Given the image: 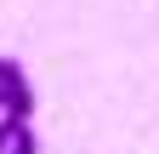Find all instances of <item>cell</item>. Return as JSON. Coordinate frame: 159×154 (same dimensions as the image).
<instances>
[{
    "mask_svg": "<svg viewBox=\"0 0 159 154\" xmlns=\"http://www.w3.org/2000/svg\"><path fill=\"white\" fill-rule=\"evenodd\" d=\"M0 114H11V120H29V114H34L29 80H23V86H0Z\"/></svg>",
    "mask_w": 159,
    "mask_h": 154,
    "instance_id": "6da1fadb",
    "label": "cell"
},
{
    "mask_svg": "<svg viewBox=\"0 0 159 154\" xmlns=\"http://www.w3.org/2000/svg\"><path fill=\"white\" fill-rule=\"evenodd\" d=\"M23 126H29V120H11V114H0V154L17 143V131H23Z\"/></svg>",
    "mask_w": 159,
    "mask_h": 154,
    "instance_id": "7a4b0ae2",
    "label": "cell"
},
{
    "mask_svg": "<svg viewBox=\"0 0 159 154\" xmlns=\"http://www.w3.org/2000/svg\"><path fill=\"white\" fill-rule=\"evenodd\" d=\"M0 86H23V63H11V57H0Z\"/></svg>",
    "mask_w": 159,
    "mask_h": 154,
    "instance_id": "3957f363",
    "label": "cell"
},
{
    "mask_svg": "<svg viewBox=\"0 0 159 154\" xmlns=\"http://www.w3.org/2000/svg\"><path fill=\"white\" fill-rule=\"evenodd\" d=\"M6 154H40V143H34V131H29V126H23V131H17V143H11V148H6Z\"/></svg>",
    "mask_w": 159,
    "mask_h": 154,
    "instance_id": "277c9868",
    "label": "cell"
}]
</instances>
